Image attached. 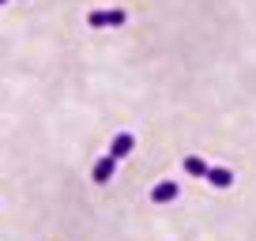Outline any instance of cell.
Wrapping results in <instances>:
<instances>
[{
  "instance_id": "8992f818",
  "label": "cell",
  "mask_w": 256,
  "mask_h": 241,
  "mask_svg": "<svg viewBox=\"0 0 256 241\" xmlns=\"http://www.w3.org/2000/svg\"><path fill=\"white\" fill-rule=\"evenodd\" d=\"M208 162H204L200 158V154H188V158H184V174H188V177H208Z\"/></svg>"
},
{
  "instance_id": "52a82bcc",
  "label": "cell",
  "mask_w": 256,
  "mask_h": 241,
  "mask_svg": "<svg viewBox=\"0 0 256 241\" xmlns=\"http://www.w3.org/2000/svg\"><path fill=\"white\" fill-rule=\"evenodd\" d=\"M0 4H8V0H0Z\"/></svg>"
},
{
  "instance_id": "7a4b0ae2",
  "label": "cell",
  "mask_w": 256,
  "mask_h": 241,
  "mask_svg": "<svg viewBox=\"0 0 256 241\" xmlns=\"http://www.w3.org/2000/svg\"><path fill=\"white\" fill-rule=\"evenodd\" d=\"M132 147H136V136H132V132H120V136H113L110 154L120 162V158H128V154H132Z\"/></svg>"
},
{
  "instance_id": "277c9868",
  "label": "cell",
  "mask_w": 256,
  "mask_h": 241,
  "mask_svg": "<svg viewBox=\"0 0 256 241\" xmlns=\"http://www.w3.org/2000/svg\"><path fill=\"white\" fill-rule=\"evenodd\" d=\"M177 181H158V185L151 188V204H170V200H177Z\"/></svg>"
},
{
  "instance_id": "5b68a950",
  "label": "cell",
  "mask_w": 256,
  "mask_h": 241,
  "mask_svg": "<svg viewBox=\"0 0 256 241\" xmlns=\"http://www.w3.org/2000/svg\"><path fill=\"white\" fill-rule=\"evenodd\" d=\"M208 181H211L215 188H230V185H234V174H230L226 166H211V170H208Z\"/></svg>"
},
{
  "instance_id": "6da1fadb",
  "label": "cell",
  "mask_w": 256,
  "mask_h": 241,
  "mask_svg": "<svg viewBox=\"0 0 256 241\" xmlns=\"http://www.w3.org/2000/svg\"><path fill=\"white\" fill-rule=\"evenodd\" d=\"M124 19H128V16H124L120 8H113V12H90V16H87V26L102 30V26H120Z\"/></svg>"
},
{
  "instance_id": "3957f363",
  "label": "cell",
  "mask_w": 256,
  "mask_h": 241,
  "mask_svg": "<svg viewBox=\"0 0 256 241\" xmlns=\"http://www.w3.org/2000/svg\"><path fill=\"white\" fill-rule=\"evenodd\" d=\"M113 170H117V158H113V154L98 158V162H94V170H90V177H94V185H106V181H113Z\"/></svg>"
}]
</instances>
